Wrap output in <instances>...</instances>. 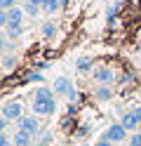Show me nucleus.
<instances>
[{
    "label": "nucleus",
    "mask_w": 141,
    "mask_h": 146,
    "mask_svg": "<svg viewBox=\"0 0 141 146\" xmlns=\"http://www.w3.org/2000/svg\"><path fill=\"white\" fill-rule=\"evenodd\" d=\"M17 130H24L28 134H38V130H40V120L33 115H21L17 120Z\"/></svg>",
    "instance_id": "1"
},
{
    "label": "nucleus",
    "mask_w": 141,
    "mask_h": 146,
    "mask_svg": "<svg viewBox=\"0 0 141 146\" xmlns=\"http://www.w3.org/2000/svg\"><path fill=\"white\" fill-rule=\"evenodd\" d=\"M106 139H111L113 144L125 141V139H127V127L122 125V123H113L108 130H106Z\"/></svg>",
    "instance_id": "2"
},
{
    "label": "nucleus",
    "mask_w": 141,
    "mask_h": 146,
    "mask_svg": "<svg viewBox=\"0 0 141 146\" xmlns=\"http://www.w3.org/2000/svg\"><path fill=\"white\" fill-rule=\"evenodd\" d=\"M122 125L127 127V132H134L136 127L141 125V108H132L122 115Z\"/></svg>",
    "instance_id": "3"
},
{
    "label": "nucleus",
    "mask_w": 141,
    "mask_h": 146,
    "mask_svg": "<svg viewBox=\"0 0 141 146\" xmlns=\"http://www.w3.org/2000/svg\"><path fill=\"white\" fill-rule=\"evenodd\" d=\"M56 111V102L54 99H45V102H33V113H38V115H52Z\"/></svg>",
    "instance_id": "4"
},
{
    "label": "nucleus",
    "mask_w": 141,
    "mask_h": 146,
    "mask_svg": "<svg viewBox=\"0 0 141 146\" xmlns=\"http://www.w3.org/2000/svg\"><path fill=\"white\" fill-rule=\"evenodd\" d=\"M21 113H24V108H21L19 102H7V104L3 106V115L7 118V120H19Z\"/></svg>",
    "instance_id": "5"
},
{
    "label": "nucleus",
    "mask_w": 141,
    "mask_h": 146,
    "mask_svg": "<svg viewBox=\"0 0 141 146\" xmlns=\"http://www.w3.org/2000/svg\"><path fill=\"white\" fill-rule=\"evenodd\" d=\"M92 73H94V80L101 83V85L113 83V68H108V66H99V68H94Z\"/></svg>",
    "instance_id": "6"
},
{
    "label": "nucleus",
    "mask_w": 141,
    "mask_h": 146,
    "mask_svg": "<svg viewBox=\"0 0 141 146\" xmlns=\"http://www.w3.org/2000/svg\"><path fill=\"white\" fill-rule=\"evenodd\" d=\"M54 92L59 94V97H64V94L68 97V94L73 92V83H71L68 78H59V80L54 83Z\"/></svg>",
    "instance_id": "7"
},
{
    "label": "nucleus",
    "mask_w": 141,
    "mask_h": 146,
    "mask_svg": "<svg viewBox=\"0 0 141 146\" xmlns=\"http://www.w3.org/2000/svg\"><path fill=\"white\" fill-rule=\"evenodd\" d=\"M14 139V146H31V139H33V134H28L24 130H17V134L12 137Z\"/></svg>",
    "instance_id": "8"
},
{
    "label": "nucleus",
    "mask_w": 141,
    "mask_h": 146,
    "mask_svg": "<svg viewBox=\"0 0 141 146\" xmlns=\"http://www.w3.org/2000/svg\"><path fill=\"white\" fill-rule=\"evenodd\" d=\"M5 33L9 35V38H19V35L24 33V29H21V21H7V26H5Z\"/></svg>",
    "instance_id": "9"
},
{
    "label": "nucleus",
    "mask_w": 141,
    "mask_h": 146,
    "mask_svg": "<svg viewBox=\"0 0 141 146\" xmlns=\"http://www.w3.org/2000/svg\"><path fill=\"white\" fill-rule=\"evenodd\" d=\"M5 12H7V19H9V21H21L26 10H21L19 5H14V7H9V10H5Z\"/></svg>",
    "instance_id": "10"
},
{
    "label": "nucleus",
    "mask_w": 141,
    "mask_h": 146,
    "mask_svg": "<svg viewBox=\"0 0 141 146\" xmlns=\"http://www.w3.org/2000/svg\"><path fill=\"white\" fill-rule=\"evenodd\" d=\"M35 99L38 102H45V99H54V92L50 87H38L35 90Z\"/></svg>",
    "instance_id": "11"
},
{
    "label": "nucleus",
    "mask_w": 141,
    "mask_h": 146,
    "mask_svg": "<svg viewBox=\"0 0 141 146\" xmlns=\"http://www.w3.org/2000/svg\"><path fill=\"white\" fill-rule=\"evenodd\" d=\"M111 90H108V85H101V87H97V92H94V97H97V99H101V102H108V99H111Z\"/></svg>",
    "instance_id": "12"
},
{
    "label": "nucleus",
    "mask_w": 141,
    "mask_h": 146,
    "mask_svg": "<svg viewBox=\"0 0 141 146\" xmlns=\"http://www.w3.org/2000/svg\"><path fill=\"white\" fill-rule=\"evenodd\" d=\"M42 7H45V12L54 14V12L61 7V0H45V3H42Z\"/></svg>",
    "instance_id": "13"
},
{
    "label": "nucleus",
    "mask_w": 141,
    "mask_h": 146,
    "mask_svg": "<svg viewBox=\"0 0 141 146\" xmlns=\"http://www.w3.org/2000/svg\"><path fill=\"white\" fill-rule=\"evenodd\" d=\"M78 71H80V73H87V71H92V59H87V57L78 59Z\"/></svg>",
    "instance_id": "14"
},
{
    "label": "nucleus",
    "mask_w": 141,
    "mask_h": 146,
    "mask_svg": "<svg viewBox=\"0 0 141 146\" xmlns=\"http://www.w3.org/2000/svg\"><path fill=\"white\" fill-rule=\"evenodd\" d=\"M54 33H56V26H54L52 21H47V24H42V35H45V38H52Z\"/></svg>",
    "instance_id": "15"
},
{
    "label": "nucleus",
    "mask_w": 141,
    "mask_h": 146,
    "mask_svg": "<svg viewBox=\"0 0 141 146\" xmlns=\"http://www.w3.org/2000/svg\"><path fill=\"white\" fill-rule=\"evenodd\" d=\"M129 146H141V132H132V139H129Z\"/></svg>",
    "instance_id": "16"
},
{
    "label": "nucleus",
    "mask_w": 141,
    "mask_h": 146,
    "mask_svg": "<svg viewBox=\"0 0 141 146\" xmlns=\"http://www.w3.org/2000/svg\"><path fill=\"white\" fill-rule=\"evenodd\" d=\"M26 83H42V76L40 73H31V76L26 78Z\"/></svg>",
    "instance_id": "17"
},
{
    "label": "nucleus",
    "mask_w": 141,
    "mask_h": 146,
    "mask_svg": "<svg viewBox=\"0 0 141 146\" xmlns=\"http://www.w3.org/2000/svg\"><path fill=\"white\" fill-rule=\"evenodd\" d=\"M14 5H17V0H0V10H9Z\"/></svg>",
    "instance_id": "18"
},
{
    "label": "nucleus",
    "mask_w": 141,
    "mask_h": 146,
    "mask_svg": "<svg viewBox=\"0 0 141 146\" xmlns=\"http://www.w3.org/2000/svg\"><path fill=\"white\" fill-rule=\"evenodd\" d=\"M26 14L35 17V14H38V5H33V3H26Z\"/></svg>",
    "instance_id": "19"
},
{
    "label": "nucleus",
    "mask_w": 141,
    "mask_h": 146,
    "mask_svg": "<svg viewBox=\"0 0 141 146\" xmlns=\"http://www.w3.org/2000/svg\"><path fill=\"white\" fill-rule=\"evenodd\" d=\"M115 12H118V7H108V24H113V21H115Z\"/></svg>",
    "instance_id": "20"
},
{
    "label": "nucleus",
    "mask_w": 141,
    "mask_h": 146,
    "mask_svg": "<svg viewBox=\"0 0 141 146\" xmlns=\"http://www.w3.org/2000/svg\"><path fill=\"white\" fill-rule=\"evenodd\" d=\"M94 146H113V141H111V139H106V137H103V139H99V141L94 144Z\"/></svg>",
    "instance_id": "21"
},
{
    "label": "nucleus",
    "mask_w": 141,
    "mask_h": 146,
    "mask_svg": "<svg viewBox=\"0 0 141 146\" xmlns=\"http://www.w3.org/2000/svg\"><path fill=\"white\" fill-rule=\"evenodd\" d=\"M0 146H12V144H9V137H7V134L0 137Z\"/></svg>",
    "instance_id": "22"
},
{
    "label": "nucleus",
    "mask_w": 141,
    "mask_h": 146,
    "mask_svg": "<svg viewBox=\"0 0 141 146\" xmlns=\"http://www.w3.org/2000/svg\"><path fill=\"white\" fill-rule=\"evenodd\" d=\"M12 66H14V59H12V57H9V59H5V68L9 71V68H12Z\"/></svg>",
    "instance_id": "23"
},
{
    "label": "nucleus",
    "mask_w": 141,
    "mask_h": 146,
    "mask_svg": "<svg viewBox=\"0 0 141 146\" xmlns=\"http://www.w3.org/2000/svg\"><path fill=\"white\" fill-rule=\"evenodd\" d=\"M68 99H71V102H78V92H75V90H73V92L68 94Z\"/></svg>",
    "instance_id": "24"
},
{
    "label": "nucleus",
    "mask_w": 141,
    "mask_h": 146,
    "mask_svg": "<svg viewBox=\"0 0 141 146\" xmlns=\"http://www.w3.org/2000/svg\"><path fill=\"white\" fill-rule=\"evenodd\" d=\"M28 3H33V5H38V7H42V3H45V0H28Z\"/></svg>",
    "instance_id": "25"
},
{
    "label": "nucleus",
    "mask_w": 141,
    "mask_h": 146,
    "mask_svg": "<svg viewBox=\"0 0 141 146\" xmlns=\"http://www.w3.org/2000/svg\"><path fill=\"white\" fill-rule=\"evenodd\" d=\"M40 146H45V144H40Z\"/></svg>",
    "instance_id": "26"
}]
</instances>
